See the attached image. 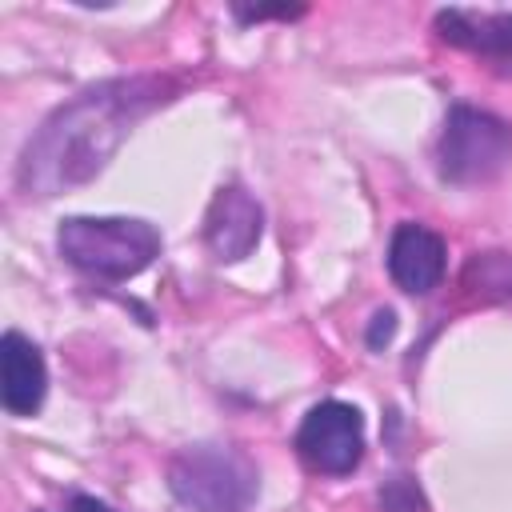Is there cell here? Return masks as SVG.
<instances>
[{
	"label": "cell",
	"instance_id": "obj_1",
	"mask_svg": "<svg viewBox=\"0 0 512 512\" xmlns=\"http://www.w3.org/2000/svg\"><path fill=\"white\" fill-rule=\"evenodd\" d=\"M168 100L172 84L160 76H120L72 96L24 144L16 184L28 196H56L88 184L116 156L128 132Z\"/></svg>",
	"mask_w": 512,
	"mask_h": 512
},
{
	"label": "cell",
	"instance_id": "obj_2",
	"mask_svg": "<svg viewBox=\"0 0 512 512\" xmlns=\"http://www.w3.org/2000/svg\"><path fill=\"white\" fill-rule=\"evenodd\" d=\"M56 248L96 280H132L160 256V232L136 216H68L56 228Z\"/></svg>",
	"mask_w": 512,
	"mask_h": 512
},
{
	"label": "cell",
	"instance_id": "obj_3",
	"mask_svg": "<svg viewBox=\"0 0 512 512\" xmlns=\"http://www.w3.org/2000/svg\"><path fill=\"white\" fill-rule=\"evenodd\" d=\"M168 488L192 512H248L260 476L256 464L228 444H192L172 456Z\"/></svg>",
	"mask_w": 512,
	"mask_h": 512
},
{
	"label": "cell",
	"instance_id": "obj_4",
	"mask_svg": "<svg viewBox=\"0 0 512 512\" xmlns=\"http://www.w3.org/2000/svg\"><path fill=\"white\" fill-rule=\"evenodd\" d=\"M512 160V124L472 108L456 104L444 116L440 140H436V168L452 184H480L508 168Z\"/></svg>",
	"mask_w": 512,
	"mask_h": 512
},
{
	"label": "cell",
	"instance_id": "obj_5",
	"mask_svg": "<svg viewBox=\"0 0 512 512\" xmlns=\"http://www.w3.org/2000/svg\"><path fill=\"white\" fill-rule=\"evenodd\" d=\"M296 452L312 472L348 476L364 456V416L344 400H320L300 420Z\"/></svg>",
	"mask_w": 512,
	"mask_h": 512
},
{
	"label": "cell",
	"instance_id": "obj_6",
	"mask_svg": "<svg viewBox=\"0 0 512 512\" xmlns=\"http://www.w3.org/2000/svg\"><path fill=\"white\" fill-rule=\"evenodd\" d=\"M264 232V208L260 200L240 188V184H224L204 216V244L212 248L216 260H244Z\"/></svg>",
	"mask_w": 512,
	"mask_h": 512
},
{
	"label": "cell",
	"instance_id": "obj_7",
	"mask_svg": "<svg viewBox=\"0 0 512 512\" xmlns=\"http://www.w3.org/2000/svg\"><path fill=\"white\" fill-rule=\"evenodd\" d=\"M444 264H448V252L432 228H424L416 220L396 224V232L388 240V276L396 280L400 292H408V296L432 292L444 280Z\"/></svg>",
	"mask_w": 512,
	"mask_h": 512
},
{
	"label": "cell",
	"instance_id": "obj_8",
	"mask_svg": "<svg viewBox=\"0 0 512 512\" xmlns=\"http://www.w3.org/2000/svg\"><path fill=\"white\" fill-rule=\"evenodd\" d=\"M44 392H48V368L40 348L24 332L8 328L0 340V404L12 416H32L44 404Z\"/></svg>",
	"mask_w": 512,
	"mask_h": 512
},
{
	"label": "cell",
	"instance_id": "obj_9",
	"mask_svg": "<svg viewBox=\"0 0 512 512\" xmlns=\"http://www.w3.org/2000/svg\"><path fill=\"white\" fill-rule=\"evenodd\" d=\"M436 32L456 48H468L500 68H512V12L444 8L436 12Z\"/></svg>",
	"mask_w": 512,
	"mask_h": 512
},
{
	"label": "cell",
	"instance_id": "obj_10",
	"mask_svg": "<svg viewBox=\"0 0 512 512\" xmlns=\"http://www.w3.org/2000/svg\"><path fill=\"white\" fill-rule=\"evenodd\" d=\"M380 504H384V512H424V500H420V492L412 488L408 476H396V480L380 492Z\"/></svg>",
	"mask_w": 512,
	"mask_h": 512
},
{
	"label": "cell",
	"instance_id": "obj_11",
	"mask_svg": "<svg viewBox=\"0 0 512 512\" xmlns=\"http://www.w3.org/2000/svg\"><path fill=\"white\" fill-rule=\"evenodd\" d=\"M392 332H396V312H392V308H380V312L372 316L368 348H380V344H388V340H392Z\"/></svg>",
	"mask_w": 512,
	"mask_h": 512
},
{
	"label": "cell",
	"instance_id": "obj_12",
	"mask_svg": "<svg viewBox=\"0 0 512 512\" xmlns=\"http://www.w3.org/2000/svg\"><path fill=\"white\" fill-rule=\"evenodd\" d=\"M68 512H116V508L104 504V500H96V496H72Z\"/></svg>",
	"mask_w": 512,
	"mask_h": 512
}]
</instances>
